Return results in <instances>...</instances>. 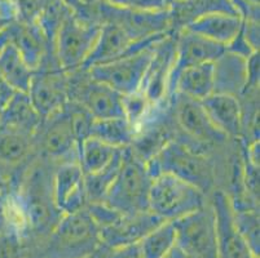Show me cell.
Returning <instances> with one entry per match:
<instances>
[{"mask_svg": "<svg viewBox=\"0 0 260 258\" xmlns=\"http://www.w3.org/2000/svg\"><path fill=\"white\" fill-rule=\"evenodd\" d=\"M150 176L166 173L183 179L207 194L215 183V168L202 146L181 138L170 141L157 155L145 163Z\"/></svg>", "mask_w": 260, "mask_h": 258, "instance_id": "obj_1", "label": "cell"}, {"mask_svg": "<svg viewBox=\"0 0 260 258\" xmlns=\"http://www.w3.org/2000/svg\"><path fill=\"white\" fill-rule=\"evenodd\" d=\"M53 172H49L44 163L25 167V173L18 181L7 188L15 189L25 208L30 231L37 235L48 236L57 225L62 213L56 207L52 186Z\"/></svg>", "mask_w": 260, "mask_h": 258, "instance_id": "obj_2", "label": "cell"}, {"mask_svg": "<svg viewBox=\"0 0 260 258\" xmlns=\"http://www.w3.org/2000/svg\"><path fill=\"white\" fill-rule=\"evenodd\" d=\"M152 178L148 167L131 149H123V160L103 203L122 216L149 212Z\"/></svg>", "mask_w": 260, "mask_h": 258, "instance_id": "obj_3", "label": "cell"}, {"mask_svg": "<svg viewBox=\"0 0 260 258\" xmlns=\"http://www.w3.org/2000/svg\"><path fill=\"white\" fill-rule=\"evenodd\" d=\"M47 238L44 258H89L103 245L100 229L86 208L62 214Z\"/></svg>", "mask_w": 260, "mask_h": 258, "instance_id": "obj_4", "label": "cell"}, {"mask_svg": "<svg viewBox=\"0 0 260 258\" xmlns=\"http://www.w3.org/2000/svg\"><path fill=\"white\" fill-rule=\"evenodd\" d=\"M101 23L69 11L56 32L53 51L58 66L65 72L83 67L100 35Z\"/></svg>", "mask_w": 260, "mask_h": 258, "instance_id": "obj_5", "label": "cell"}, {"mask_svg": "<svg viewBox=\"0 0 260 258\" xmlns=\"http://www.w3.org/2000/svg\"><path fill=\"white\" fill-rule=\"evenodd\" d=\"M206 203V194L177 177L160 173L152 178L149 212L162 221H176Z\"/></svg>", "mask_w": 260, "mask_h": 258, "instance_id": "obj_6", "label": "cell"}, {"mask_svg": "<svg viewBox=\"0 0 260 258\" xmlns=\"http://www.w3.org/2000/svg\"><path fill=\"white\" fill-rule=\"evenodd\" d=\"M68 96L93 119L124 117L122 94L94 80L86 68L68 72Z\"/></svg>", "mask_w": 260, "mask_h": 258, "instance_id": "obj_7", "label": "cell"}, {"mask_svg": "<svg viewBox=\"0 0 260 258\" xmlns=\"http://www.w3.org/2000/svg\"><path fill=\"white\" fill-rule=\"evenodd\" d=\"M176 247L194 258H217L216 221L211 203L174 221Z\"/></svg>", "mask_w": 260, "mask_h": 258, "instance_id": "obj_8", "label": "cell"}, {"mask_svg": "<svg viewBox=\"0 0 260 258\" xmlns=\"http://www.w3.org/2000/svg\"><path fill=\"white\" fill-rule=\"evenodd\" d=\"M35 146L46 162H78V142L68 105L43 119L35 134Z\"/></svg>", "mask_w": 260, "mask_h": 258, "instance_id": "obj_9", "label": "cell"}, {"mask_svg": "<svg viewBox=\"0 0 260 258\" xmlns=\"http://www.w3.org/2000/svg\"><path fill=\"white\" fill-rule=\"evenodd\" d=\"M27 96L43 119L62 110L69 103L68 72L58 66L54 54L47 56L35 70Z\"/></svg>", "mask_w": 260, "mask_h": 258, "instance_id": "obj_10", "label": "cell"}, {"mask_svg": "<svg viewBox=\"0 0 260 258\" xmlns=\"http://www.w3.org/2000/svg\"><path fill=\"white\" fill-rule=\"evenodd\" d=\"M93 16L100 23L112 22L122 27L134 40H145L155 35L174 32L167 11L143 12L118 8L104 0L93 6Z\"/></svg>", "mask_w": 260, "mask_h": 258, "instance_id": "obj_11", "label": "cell"}, {"mask_svg": "<svg viewBox=\"0 0 260 258\" xmlns=\"http://www.w3.org/2000/svg\"><path fill=\"white\" fill-rule=\"evenodd\" d=\"M153 46L138 53L120 57L103 65L92 66L86 70L94 80L104 83L122 96L138 93L141 91L149 62L152 60Z\"/></svg>", "mask_w": 260, "mask_h": 258, "instance_id": "obj_12", "label": "cell"}, {"mask_svg": "<svg viewBox=\"0 0 260 258\" xmlns=\"http://www.w3.org/2000/svg\"><path fill=\"white\" fill-rule=\"evenodd\" d=\"M169 105L176 127L191 142L203 148L219 145L228 139L212 124L200 101L175 93L170 97Z\"/></svg>", "mask_w": 260, "mask_h": 258, "instance_id": "obj_13", "label": "cell"}, {"mask_svg": "<svg viewBox=\"0 0 260 258\" xmlns=\"http://www.w3.org/2000/svg\"><path fill=\"white\" fill-rule=\"evenodd\" d=\"M175 54H176L175 32L167 34L153 46L152 60L149 62L140 91L153 105L158 106L169 102L167 89L174 68Z\"/></svg>", "mask_w": 260, "mask_h": 258, "instance_id": "obj_14", "label": "cell"}, {"mask_svg": "<svg viewBox=\"0 0 260 258\" xmlns=\"http://www.w3.org/2000/svg\"><path fill=\"white\" fill-rule=\"evenodd\" d=\"M167 34H170V32H167ZM167 34L155 35V36L149 38V39L136 42L122 27H119L115 23H101L98 42L94 44L91 54H89L82 68H89L92 66L103 65V63L110 62V61H114L120 57L138 53V52L153 46L154 43L162 39L163 36H166Z\"/></svg>", "mask_w": 260, "mask_h": 258, "instance_id": "obj_15", "label": "cell"}, {"mask_svg": "<svg viewBox=\"0 0 260 258\" xmlns=\"http://www.w3.org/2000/svg\"><path fill=\"white\" fill-rule=\"evenodd\" d=\"M210 203L216 221L217 258H257L236 226L228 194L215 191Z\"/></svg>", "mask_w": 260, "mask_h": 258, "instance_id": "obj_16", "label": "cell"}, {"mask_svg": "<svg viewBox=\"0 0 260 258\" xmlns=\"http://www.w3.org/2000/svg\"><path fill=\"white\" fill-rule=\"evenodd\" d=\"M53 198L62 214L79 212L87 207L84 173L78 162L58 164L52 176Z\"/></svg>", "mask_w": 260, "mask_h": 258, "instance_id": "obj_17", "label": "cell"}, {"mask_svg": "<svg viewBox=\"0 0 260 258\" xmlns=\"http://www.w3.org/2000/svg\"><path fill=\"white\" fill-rule=\"evenodd\" d=\"M37 153L35 136L0 123V177L6 185Z\"/></svg>", "mask_w": 260, "mask_h": 258, "instance_id": "obj_18", "label": "cell"}, {"mask_svg": "<svg viewBox=\"0 0 260 258\" xmlns=\"http://www.w3.org/2000/svg\"><path fill=\"white\" fill-rule=\"evenodd\" d=\"M175 34H176V54H175V63L170 77L169 87L175 77L180 74L183 70L191 66L215 62L225 52V47L211 42L206 38L200 36L185 28L179 30Z\"/></svg>", "mask_w": 260, "mask_h": 258, "instance_id": "obj_19", "label": "cell"}, {"mask_svg": "<svg viewBox=\"0 0 260 258\" xmlns=\"http://www.w3.org/2000/svg\"><path fill=\"white\" fill-rule=\"evenodd\" d=\"M163 222L152 212L140 213L134 216H119L112 225L100 229L101 243L110 249L136 244L149 231Z\"/></svg>", "mask_w": 260, "mask_h": 258, "instance_id": "obj_20", "label": "cell"}, {"mask_svg": "<svg viewBox=\"0 0 260 258\" xmlns=\"http://www.w3.org/2000/svg\"><path fill=\"white\" fill-rule=\"evenodd\" d=\"M212 124L228 138L243 139V114L241 99L224 93H212L201 101Z\"/></svg>", "mask_w": 260, "mask_h": 258, "instance_id": "obj_21", "label": "cell"}, {"mask_svg": "<svg viewBox=\"0 0 260 258\" xmlns=\"http://www.w3.org/2000/svg\"><path fill=\"white\" fill-rule=\"evenodd\" d=\"M247 87V58L225 51L214 62V93L240 98Z\"/></svg>", "mask_w": 260, "mask_h": 258, "instance_id": "obj_22", "label": "cell"}, {"mask_svg": "<svg viewBox=\"0 0 260 258\" xmlns=\"http://www.w3.org/2000/svg\"><path fill=\"white\" fill-rule=\"evenodd\" d=\"M242 23L243 18L240 14L212 13L198 17L184 28L226 47L240 34Z\"/></svg>", "mask_w": 260, "mask_h": 258, "instance_id": "obj_23", "label": "cell"}, {"mask_svg": "<svg viewBox=\"0 0 260 258\" xmlns=\"http://www.w3.org/2000/svg\"><path fill=\"white\" fill-rule=\"evenodd\" d=\"M175 93L200 102L214 93V62L191 66L177 74L170 84L167 98Z\"/></svg>", "mask_w": 260, "mask_h": 258, "instance_id": "obj_24", "label": "cell"}, {"mask_svg": "<svg viewBox=\"0 0 260 258\" xmlns=\"http://www.w3.org/2000/svg\"><path fill=\"white\" fill-rule=\"evenodd\" d=\"M172 31L176 32L198 17L212 13L238 14L233 0H185L167 9Z\"/></svg>", "mask_w": 260, "mask_h": 258, "instance_id": "obj_25", "label": "cell"}, {"mask_svg": "<svg viewBox=\"0 0 260 258\" xmlns=\"http://www.w3.org/2000/svg\"><path fill=\"white\" fill-rule=\"evenodd\" d=\"M43 118L30 101L27 93L17 92L0 113V123L35 136Z\"/></svg>", "mask_w": 260, "mask_h": 258, "instance_id": "obj_26", "label": "cell"}, {"mask_svg": "<svg viewBox=\"0 0 260 258\" xmlns=\"http://www.w3.org/2000/svg\"><path fill=\"white\" fill-rule=\"evenodd\" d=\"M35 70H32L12 43L0 48V74L16 92L27 93Z\"/></svg>", "mask_w": 260, "mask_h": 258, "instance_id": "obj_27", "label": "cell"}, {"mask_svg": "<svg viewBox=\"0 0 260 258\" xmlns=\"http://www.w3.org/2000/svg\"><path fill=\"white\" fill-rule=\"evenodd\" d=\"M89 137L99 139L115 149L129 148L134 141L135 129L124 117L93 119Z\"/></svg>", "mask_w": 260, "mask_h": 258, "instance_id": "obj_28", "label": "cell"}, {"mask_svg": "<svg viewBox=\"0 0 260 258\" xmlns=\"http://www.w3.org/2000/svg\"><path fill=\"white\" fill-rule=\"evenodd\" d=\"M136 244L141 258H165L176 247L174 221L160 222Z\"/></svg>", "mask_w": 260, "mask_h": 258, "instance_id": "obj_29", "label": "cell"}, {"mask_svg": "<svg viewBox=\"0 0 260 258\" xmlns=\"http://www.w3.org/2000/svg\"><path fill=\"white\" fill-rule=\"evenodd\" d=\"M120 149L112 148L104 142L88 137L78 146V164L86 174L98 173L99 170L108 167Z\"/></svg>", "mask_w": 260, "mask_h": 258, "instance_id": "obj_30", "label": "cell"}, {"mask_svg": "<svg viewBox=\"0 0 260 258\" xmlns=\"http://www.w3.org/2000/svg\"><path fill=\"white\" fill-rule=\"evenodd\" d=\"M123 160V149H120L114 156L112 163L105 167L104 169L99 170L98 173L86 174L84 176V186H86L87 204L89 203L103 202L108 193L110 185L114 181L119 170L120 164Z\"/></svg>", "mask_w": 260, "mask_h": 258, "instance_id": "obj_31", "label": "cell"}, {"mask_svg": "<svg viewBox=\"0 0 260 258\" xmlns=\"http://www.w3.org/2000/svg\"><path fill=\"white\" fill-rule=\"evenodd\" d=\"M231 200V199H229ZM232 204V203H231ZM233 219L238 231L245 239L251 252L260 257V218L259 208L252 207H233L232 205Z\"/></svg>", "mask_w": 260, "mask_h": 258, "instance_id": "obj_32", "label": "cell"}, {"mask_svg": "<svg viewBox=\"0 0 260 258\" xmlns=\"http://www.w3.org/2000/svg\"><path fill=\"white\" fill-rule=\"evenodd\" d=\"M104 2L118 8L132 9V11H167L166 0H104Z\"/></svg>", "mask_w": 260, "mask_h": 258, "instance_id": "obj_33", "label": "cell"}, {"mask_svg": "<svg viewBox=\"0 0 260 258\" xmlns=\"http://www.w3.org/2000/svg\"><path fill=\"white\" fill-rule=\"evenodd\" d=\"M22 239L15 233H7L0 236V258H21Z\"/></svg>", "mask_w": 260, "mask_h": 258, "instance_id": "obj_34", "label": "cell"}, {"mask_svg": "<svg viewBox=\"0 0 260 258\" xmlns=\"http://www.w3.org/2000/svg\"><path fill=\"white\" fill-rule=\"evenodd\" d=\"M18 20L17 7L12 0H0V31L9 23Z\"/></svg>", "mask_w": 260, "mask_h": 258, "instance_id": "obj_35", "label": "cell"}, {"mask_svg": "<svg viewBox=\"0 0 260 258\" xmlns=\"http://www.w3.org/2000/svg\"><path fill=\"white\" fill-rule=\"evenodd\" d=\"M12 233L11 224H9L8 208H7V194L6 190L0 195V236L4 234Z\"/></svg>", "mask_w": 260, "mask_h": 258, "instance_id": "obj_36", "label": "cell"}, {"mask_svg": "<svg viewBox=\"0 0 260 258\" xmlns=\"http://www.w3.org/2000/svg\"><path fill=\"white\" fill-rule=\"evenodd\" d=\"M17 93L15 89L12 88L11 84L2 77L0 74V113L3 111V108L8 105V102L13 98V96Z\"/></svg>", "mask_w": 260, "mask_h": 258, "instance_id": "obj_37", "label": "cell"}, {"mask_svg": "<svg viewBox=\"0 0 260 258\" xmlns=\"http://www.w3.org/2000/svg\"><path fill=\"white\" fill-rule=\"evenodd\" d=\"M112 253L113 254L110 258H141L140 252L138 249V244L127 245V247L113 249Z\"/></svg>", "mask_w": 260, "mask_h": 258, "instance_id": "obj_38", "label": "cell"}, {"mask_svg": "<svg viewBox=\"0 0 260 258\" xmlns=\"http://www.w3.org/2000/svg\"><path fill=\"white\" fill-rule=\"evenodd\" d=\"M165 258H194V257L189 255L188 253H185L184 250H181L179 247H175L174 249H172L171 252H170Z\"/></svg>", "mask_w": 260, "mask_h": 258, "instance_id": "obj_39", "label": "cell"}, {"mask_svg": "<svg viewBox=\"0 0 260 258\" xmlns=\"http://www.w3.org/2000/svg\"><path fill=\"white\" fill-rule=\"evenodd\" d=\"M80 3L84 4V6H93V4H96L99 2V0H79Z\"/></svg>", "mask_w": 260, "mask_h": 258, "instance_id": "obj_40", "label": "cell"}, {"mask_svg": "<svg viewBox=\"0 0 260 258\" xmlns=\"http://www.w3.org/2000/svg\"><path fill=\"white\" fill-rule=\"evenodd\" d=\"M6 188H7L6 182H4L3 178L0 177V195H2V193H3L4 190H6Z\"/></svg>", "mask_w": 260, "mask_h": 258, "instance_id": "obj_41", "label": "cell"}]
</instances>
